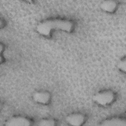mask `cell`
<instances>
[{
	"label": "cell",
	"instance_id": "3",
	"mask_svg": "<svg viewBox=\"0 0 126 126\" xmlns=\"http://www.w3.org/2000/svg\"><path fill=\"white\" fill-rule=\"evenodd\" d=\"M6 126H29L32 125L31 121L21 116H13L9 118L5 123Z\"/></svg>",
	"mask_w": 126,
	"mask_h": 126
},
{
	"label": "cell",
	"instance_id": "6",
	"mask_svg": "<svg viewBox=\"0 0 126 126\" xmlns=\"http://www.w3.org/2000/svg\"><path fill=\"white\" fill-rule=\"evenodd\" d=\"M100 125L105 126H125L126 121L125 119L121 118H111L103 121L101 122Z\"/></svg>",
	"mask_w": 126,
	"mask_h": 126
},
{
	"label": "cell",
	"instance_id": "5",
	"mask_svg": "<svg viewBox=\"0 0 126 126\" xmlns=\"http://www.w3.org/2000/svg\"><path fill=\"white\" fill-rule=\"evenodd\" d=\"M85 116L80 113H74L68 115L65 118L66 122L70 125L80 126L85 123Z\"/></svg>",
	"mask_w": 126,
	"mask_h": 126
},
{
	"label": "cell",
	"instance_id": "2",
	"mask_svg": "<svg viewBox=\"0 0 126 126\" xmlns=\"http://www.w3.org/2000/svg\"><path fill=\"white\" fill-rule=\"evenodd\" d=\"M115 99V94L110 90L98 92L93 96V99L95 103L102 106H106L112 104Z\"/></svg>",
	"mask_w": 126,
	"mask_h": 126
},
{
	"label": "cell",
	"instance_id": "4",
	"mask_svg": "<svg viewBox=\"0 0 126 126\" xmlns=\"http://www.w3.org/2000/svg\"><path fill=\"white\" fill-rule=\"evenodd\" d=\"M51 98L50 93L46 91H36L32 95V99L35 102L43 105L48 104Z\"/></svg>",
	"mask_w": 126,
	"mask_h": 126
},
{
	"label": "cell",
	"instance_id": "8",
	"mask_svg": "<svg viewBox=\"0 0 126 126\" xmlns=\"http://www.w3.org/2000/svg\"><path fill=\"white\" fill-rule=\"evenodd\" d=\"M56 125V121L52 119H43L37 122L36 125L39 126H54Z\"/></svg>",
	"mask_w": 126,
	"mask_h": 126
},
{
	"label": "cell",
	"instance_id": "9",
	"mask_svg": "<svg viewBox=\"0 0 126 126\" xmlns=\"http://www.w3.org/2000/svg\"><path fill=\"white\" fill-rule=\"evenodd\" d=\"M126 60L125 57H122L118 62L117 67L118 69L122 72H126Z\"/></svg>",
	"mask_w": 126,
	"mask_h": 126
},
{
	"label": "cell",
	"instance_id": "7",
	"mask_svg": "<svg viewBox=\"0 0 126 126\" xmlns=\"http://www.w3.org/2000/svg\"><path fill=\"white\" fill-rule=\"evenodd\" d=\"M100 6L103 11L108 13H112L116 11L118 4L115 0H105L101 3Z\"/></svg>",
	"mask_w": 126,
	"mask_h": 126
},
{
	"label": "cell",
	"instance_id": "1",
	"mask_svg": "<svg viewBox=\"0 0 126 126\" xmlns=\"http://www.w3.org/2000/svg\"><path fill=\"white\" fill-rule=\"evenodd\" d=\"M73 28L74 24L70 20L63 19H51L39 23L36 29L39 34L48 37L50 36L54 31L58 30L70 32Z\"/></svg>",
	"mask_w": 126,
	"mask_h": 126
}]
</instances>
